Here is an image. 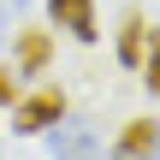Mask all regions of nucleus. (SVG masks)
<instances>
[{
  "label": "nucleus",
  "instance_id": "nucleus-1",
  "mask_svg": "<svg viewBox=\"0 0 160 160\" xmlns=\"http://www.w3.org/2000/svg\"><path fill=\"white\" fill-rule=\"evenodd\" d=\"M53 119H65V89H36V95H24V101H18V119H12V125H18L24 137H42V131H48Z\"/></svg>",
  "mask_w": 160,
  "mask_h": 160
},
{
  "label": "nucleus",
  "instance_id": "nucleus-2",
  "mask_svg": "<svg viewBox=\"0 0 160 160\" xmlns=\"http://www.w3.org/2000/svg\"><path fill=\"white\" fill-rule=\"evenodd\" d=\"M48 18L77 36V42H101V18H95V0H48Z\"/></svg>",
  "mask_w": 160,
  "mask_h": 160
},
{
  "label": "nucleus",
  "instance_id": "nucleus-3",
  "mask_svg": "<svg viewBox=\"0 0 160 160\" xmlns=\"http://www.w3.org/2000/svg\"><path fill=\"white\" fill-rule=\"evenodd\" d=\"M12 53H18V71H24V77H36V71H48V59H53V36H48L42 24H30V30H18Z\"/></svg>",
  "mask_w": 160,
  "mask_h": 160
},
{
  "label": "nucleus",
  "instance_id": "nucleus-4",
  "mask_svg": "<svg viewBox=\"0 0 160 160\" xmlns=\"http://www.w3.org/2000/svg\"><path fill=\"white\" fill-rule=\"evenodd\" d=\"M48 148H53V154H95L101 137H95V125H83V119H71V125L53 119V125H48Z\"/></svg>",
  "mask_w": 160,
  "mask_h": 160
},
{
  "label": "nucleus",
  "instance_id": "nucleus-5",
  "mask_svg": "<svg viewBox=\"0 0 160 160\" xmlns=\"http://www.w3.org/2000/svg\"><path fill=\"white\" fill-rule=\"evenodd\" d=\"M113 154H160V119H131L113 137Z\"/></svg>",
  "mask_w": 160,
  "mask_h": 160
},
{
  "label": "nucleus",
  "instance_id": "nucleus-6",
  "mask_svg": "<svg viewBox=\"0 0 160 160\" xmlns=\"http://www.w3.org/2000/svg\"><path fill=\"white\" fill-rule=\"evenodd\" d=\"M142 48H148V24L131 12L125 30H119V65H142Z\"/></svg>",
  "mask_w": 160,
  "mask_h": 160
},
{
  "label": "nucleus",
  "instance_id": "nucleus-7",
  "mask_svg": "<svg viewBox=\"0 0 160 160\" xmlns=\"http://www.w3.org/2000/svg\"><path fill=\"white\" fill-rule=\"evenodd\" d=\"M142 83L148 95H160V30L148 24V48H142Z\"/></svg>",
  "mask_w": 160,
  "mask_h": 160
},
{
  "label": "nucleus",
  "instance_id": "nucleus-8",
  "mask_svg": "<svg viewBox=\"0 0 160 160\" xmlns=\"http://www.w3.org/2000/svg\"><path fill=\"white\" fill-rule=\"evenodd\" d=\"M6 101H18V71H12V65H0V107H6Z\"/></svg>",
  "mask_w": 160,
  "mask_h": 160
}]
</instances>
